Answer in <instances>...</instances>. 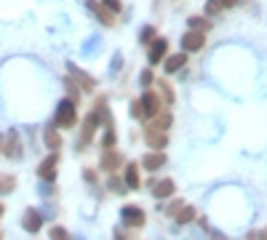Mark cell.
I'll return each mask as SVG.
<instances>
[{"mask_svg":"<svg viewBox=\"0 0 267 240\" xmlns=\"http://www.w3.org/2000/svg\"><path fill=\"white\" fill-rule=\"evenodd\" d=\"M75 115H78V107L72 99H62L59 107H56V125L59 128H70V125H75Z\"/></svg>","mask_w":267,"mask_h":240,"instance_id":"cell-1","label":"cell"},{"mask_svg":"<svg viewBox=\"0 0 267 240\" xmlns=\"http://www.w3.org/2000/svg\"><path fill=\"white\" fill-rule=\"evenodd\" d=\"M139 107H142V115H158V112H161V96L147 91V94L142 96Z\"/></svg>","mask_w":267,"mask_h":240,"instance_id":"cell-2","label":"cell"},{"mask_svg":"<svg viewBox=\"0 0 267 240\" xmlns=\"http://www.w3.org/2000/svg\"><path fill=\"white\" fill-rule=\"evenodd\" d=\"M123 221H126L128 227H142L144 224V211L139 208V205H126V208L121 211Z\"/></svg>","mask_w":267,"mask_h":240,"instance_id":"cell-3","label":"cell"},{"mask_svg":"<svg viewBox=\"0 0 267 240\" xmlns=\"http://www.w3.org/2000/svg\"><path fill=\"white\" fill-rule=\"evenodd\" d=\"M56 163H59V158H56V152H54V155H48V158L41 163L38 176H41V179H45V181H54V179H56Z\"/></svg>","mask_w":267,"mask_h":240,"instance_id":"cell-4","label":"cell"},{"mask_svg":"<svg viewBox=\"0 0 267 240\" xmlns=\"http://www.w3.org/2000/svg\"><path fill=\"white\" fill-rule=\"evenodd\" d=\"M21 227H24L27 232H38L43 227V216L38 214V211H27L24 219H21Z\"/></svg>","mask_w":267,"mask_h":240,"instance_id":"cell-5","label":"cell"},{"mask_svg":"<svg viewBox=\"0 0 267 240\" xmlns=\"http://www.w3.org/2000/svg\"><path fill=\"white\" fill-rule=\"evenodd\" d=\"M182 48L185 51H198V48H203V32H187L185 38H182Z\"/></svg>","mask_w":267,"mask_h":240,"instance_id":"cell-6","label":"cell"},{"mask_svg":"<svg viewBox=\"0 0 267 240\" xmlns=\"http://www.w3.org/2000/svg\"><path fill=\"white\" fill-rule=\"evenodd\" d=\"M166 51H168L166 40H155V43H152V48H150V64H161V59L166 56Z\"/></svg>","mask_w":267,"mask_h":240,"instance_id":"cell-7","label":"cell"},{"mask_svg":"<svg viewBox=\"0 0 267 240\" xmlns=\"http://www.w3.org/2000/svg\"><path fill=\"white\" fill-rule=\"evenodd\" d=\"M163 163H166V155H163V152H152V155L142 158V165H144L147 171H158Z\"/></svg>","mask_w":267,"mask_h":240,"instance_id":"cell-8","label":"cell"},{"mask_svg":"<svg viewBox=\"0 0 267 240\" xmlns=\"http://www.w3.org/2000/svg\"><path fill=\"white\" fill-rule=\"evenodd\" d=\"M152 195H155V198H171V195H174V181H171V179L158 181V184L152 187Z\"/></svg>","mask_w":267,"mask_h":240,"instance_id":"cell-9","label":"cell"},{"mask_svg":"<svg viewBox=\"0 0 267 240\" xmlns=\"http://www.w3.org/2000/svg\"><path fill=\"white\" fill-rule=\"evenodd\" d=\"M144 139H147V144H150V147H155V150L158 152H161V147H166V136H163L161 134V131H147V136H144Z\"/></svg>","mask_w":267,"mask_h":240,"instance_id":"cell-10","label":"cell"},{"mask_svg":"<svg viewBox=\"0 0 267 240\" xmlns=\"http://www.w3.org/2000/svg\"><path fill=\"white\" fill-rule=\"evenodd\" d=\"M126 184L131 187V190H139V165L131 163L126 168Z\"/></svg>","mask_w":267,"mask_h":240,"instance_id":"cell-11","label":"cell"},{"mask_svg":"<svg viewBox=\"0 0 267 240\" xmlns=\"http://www.w3.org/2000/svg\"><path fill=\"white\" fill-rule=\"evenodd\" d=\"M118 165H121V155H118V152H107V155L102 158V168H107V171H115Z\"/></svg>","mask_w":267,"mask_h":240,"instance_id":"cell-12","label":"cell"},{"mask_svg":"<svg viewBox=\"0 0 267 240\" xmlns=\"http://www.w3.org/2000/svg\"><path fill=\"white\" fill-rule=\"evenodd\" d=\"M185 61H187V56L185 54H177V56H171V59L166 61V72H177L185 67Z\"/></svg>","mask_w":267,"mask_h":240,"instance_id":"cell-13","label":"cell"},{"mask_svg":"<svg viewBox=\"0 0 267 240\" xmlns=\"http://www.w3.org/2000/svg\"><path fill=\"white\" fill-rule=\"evenodd\" d=\"M70 72H72V75H75L78 80H81V85H83L86 91H91V88H94V80H91V78L86 75V72H81L78 67H72V64H70Z\"/></svg>","mask_w":267,"mask_h":240,"instance_id":"cell-14","label":"cell"},{"mask_svg":"<svg viewBox=\"0 0 267 240\" xmlns=\"http://www.w3.org/2000/svg\"><path fill=\"white\" fill-rule=\"evenodd\" d=\"M45 144H48L51 150H56V147H62V139H59V134H56L54 128H48V131H45Z\"/></svg>","mask_w":267,"mask_h":240,"instance_id":"cell-15","label":"cell"},{"mask_svg":"<svg viewBox=\"0 0 267 240\" xmlns=\"http://www.w3.org/2000/svg\"><path fill=\"white\" fill-rule=\"evenodd\" d=\"M192 219H195V211H192L190 205L182 208V211H177V221H179V224H187V221H192Z\"/></svg>","mask_w":267,"mask_h":240,"instance_id":"cell-16","label":"cell"},{"mask_svg":"<svg viewBox=\"0 0 267 240\" xmlns=\"http://www.w3.org/2000/svg\"><path fill=\"white\" fill-rule=\"evenodd\" d=\"M168 125H171V115H161L155 123H152V131H166Z\"/></svg>","mask_w":267,"mask_h":240,"instance_id":"cell-17","label":"cell"},{"mask_svg":"<svg viewBox=\"0 0 267 240\" xmlns=\"http://www.w3.org/2000/svg\"><path fill=\"white\" fill-rule=\"evenodd\" d=\"M88 5H91V8H94V11H96V14H99V16H102V19H99V21H102V24H112V19H110V14H107V11H102V8H99V3H94V0H88Z\"/></svg>","mask_w":267,"mask_h":240,"instance_id":"cell-18","label":"cell"},{"mask_svg":"<svg viewBox=\"0 0 267 240\" xmlns=\"http://www.w3.org/2000/svg\"><path fill=\"white\" fill-rule=\"evenodd\" d=\"M51 240H70V235H67L64 227H54L51 230Z\"/></svg>","mask_w":267,"mask_h":240,"instance_id":"cell-19","label":"cell"},{"mask_svg":"<svg viewBox=\"0 0 267 240\" xmlns=\"http://www.w3.org/2000/svg\"><path fill=\"white\" fill-rule=\"evenodd\" d=\"M110 190H112V192H128L126 187H123V181H121V179H115V176L110 179Z\"/></svg>","mask_w":267,"mask_h":240,"instance_id":"cell-20","label":"cell"},{"mask_svg":"<svg viewBox=\"0 0 267 240\" xmlns=\"http://www.w3.org/2000/svg\"><path fill=\"white\" fill-rule=\"evenodd\" d=\"M161 91H163V96H166V104H174V94H171V88H168V83L161 80Z\"/></svg>","mask_w":267,"mask_h":240,"instance_id":"cell-21","label":"cell"},{"mask_svg":"<svg viewBox=\"0 0 267 240\" xmlns=\"http://www.w3.org/2000/svg\"><path fill=\"white\" fill-rule=\"evenodd\" d=\"M112 144H115V134H112V131H107L104 139H102V147H104V150H110Z\"/></svg>","mask_w":267,"mask_h":240,"instance_id":"cell-22","label":"cell"},{"mask_svg":"<svg viewBox=\"0 0 267 240\" xmlns=\"http://www.w3.org/2000/svg\"><path fill=\"white\" fill-rule=\"evenodd\" d=\"M152 35H155V30H152V27H144V30H142V43H150Z\"/></svg>","mask_w":267,"mask_h":240,"instance_id":"cell-23","label":"cell"},{"mask_svg":"<svg viewBox=\"0 0 267 240\" xmlns=\"http://www.w3.org/2000/svg\"><path fill=\"white\" fill-rule=\"evenodd\" d=\"M206 11H208V14H217V11H219V0H211V3L206 5Z\"/></svg>","mask_w":267,"mask_h":240,"instance_id":"cell-24","label":"cell"},{"mask_svg":"<svg viewBox=\"0 0 267 240\" xmlns=\"http://www.w3.org/2000/svg\"><path fill=\"white\" fill-rule=\"evenodd\" d=\"M142 83H144V85H150V83H152V72H150V70L142 72Z\"/></svg>","mask_w":267,"mask_h":240,"instance_id":"cell-25","label":"cell"},{"mask_svg":"<svg viewBox=\"0 0 267 240\" xmlns=\"http://www.w3.org/2000/svg\"><path fill=\"white\" fill-rule=\"evenodd\" d=\"M102 3H107L112 11H118V8H121V3H118V0H102Z\"/></svg>","mask_w":267,"mask_h":240,"instance_id":"cell-26","label":"cell"},{"mask_svg":"<svg viewBox=\"0 0 267 240\" xmlns=\"http://www.w3.org/2000/svg\"><path fill=\"white\" fill-rule=\"evenodd\" d=\"M131 115H142V107H139V101H134V107H131Z\"/></svg>","mask_w":267,"mask_h":240,"instance_id":"cell-27","label":"cell"},{"mask_svg":"<svg viewBox=\"0 0 267 240\" xmlns=\"http://www.w3.org/2000/svg\"><path fill=\"white\" fill-rule=\"evenodd\" d=\"M235 0H219V5H232Z\"/></svg>","mask_w":267,"mask_h":240,"instance_id":"cell-28","label":"cell"},{"mask_svg":"<svg viewBox=\"0 0 267 240\" xmlns=\"http://www.w3.org/2000/svg\"><path fill=\"white\" fill-rule=\"evenodd\" d=\"M259 240H267V230H265V232H259Z\"/></svg>","mask_w":267,"mask_h":240,"instance_id":"cell-29","label":"cell"},{"mask_svg":"<svg viewBox=\"0 0 267 240\" xmlns=\"http://www.w3.org/2000/svg\"><path fill=\"white\" fill-rule=\"evenodd\" d=\"M214 240H227V238H222V235H217V232H214Z\"/></svg>","mask_w":267,"mask_h":240,"instance_id":"cell-30","label":"cell"},{"mask_svg":"<svg viewBox=\"0 0 267 240\" xmlns=\"http://www.w3.org/2000/svg\"><path fill=\"white\" fill-rule=\"evenodd\" d=\"M0 216H3V205H0Z\"/></svg>","mask_w":267,"mask_h":240,"instance_id":"cell-31","label":"cell"},{"mask_svg":"<svg viewBox=\"0 0 267 240\" xmlns=\"http://www.w3.org/2000/svg\"><path fill=\"white\" fill-rule=\"evenodd\" d=\"M0 240H3V232H0Z\"/></svg>","mask_w":267,"mask_h":240,"instance_id":"cell-32","label":"cell"}]
</instances>
